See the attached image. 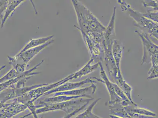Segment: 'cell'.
Instances as JSON below:
<instances>
[{"instance_id": "11", "label": "cell", "mask_w": 158, "mask_h": 118, "mask_svg": "<svg viewBox=\"0 0 158 118\" xmlns=\"http://www.w3.org/2000/svg\"><path fill=\"white\" fill-rule=\"evenodd\" d=\"M123 110L131 117L134 118H156V113L148 109L138 107L133 105L123 108Z\"/></svg>"}, {"instance_id": "15", "label": "cell", "mask_w": 158, "mask_h": 118, "mask_svg": "<svg viewBox=\"0 0 158 118\" xmlns=\"http://www.w3.org/2000/svg\"><path fill=\"white\" fill-rule=\"evenodd\" d=\"M54 37V36H52L48 37H44V38L31 40L29 42L28 44L26 45L25 47L19 53L24 52L30 49L35 48L45 44Z\"/></svg>"}, {"instance_id": "2", "label": "cell", "mask_w": 158, "mask_h": 118, "mask_svg": "<svg viewBox=\"0 0 158 118\" xmlns=\"http://www.w3.org/2000/svg\"><path fill=\"white\" fill-rule=\"evenodd\" d=\"M93 99H85L84 98L72 99L67 101L59 103H47L40 101L39 104H42V107L36 110V114L53 111H62L67 114L74 112L76 109L81 107L86 103H89Z\"/></svg>"}, {"instance_id": "19", "label": "cell", "mask_w": 158, "mask_h": 118, "mask_svg": "<svg viewBox=\"0 0 158 118\" xmlns=\"http://www.w3.org/2000/svg\"><path fill=\"white\" fill-rule=\"evenodd\" d=\"M21 74H19L14 69H12L3 77L0 78V83H4L5 82L12 80V79L17 78L19 77Z\"/></svg>"}, {"instance_id": "14", "label": "cell", "mask_w": 158, "mask_h": 118, "mask_svg": "<svg viewBox=\"0 0 158 118\" xmlns=\"http://www.w3.org/2000/svg\"><path fill=\"white\" fill-rule=\"evenodd\" d=\"M124 47L120 41L116 40L113 41L112 46V52L113 58L115 61L116 67L120 70V61H121Z\"/></svg>"}, {"instance_id": "16", "label": "cell", "mask_w": 158, "mask_h": 118, "mask_svg": "<svg viewBox=\"0 0 158 118\" xmlns=\"http://www.w3.org/2000/svg\"><path fill=\"white\" fill-rule=\"evenodd\" d=\"M81 97L85 98L84 96H81L59 95L47 98L44 99V100L41 101L47 103H59L71 100L72 99Z\"/></svg>"}, {"instance_id": "8", "label": "cell", "mask_w": 158, "mask_h": 118, "mask_svg": "<svg viewBox=\"0 0 158 118\" xmlns=\"http://www.w3.org/2000/svg\"><path fill=\"white\" fill-rule=\"evenodd\" d=\"M96 80L97 81L103 83V81L102 79L97 78V77H90L85 79L83 81L77 82H66L64 83L61 86L56 88L55 89L50 91L47 92L44 95V96L48 95L55 93L57 92H64L69 91L78 89L81 86L85 85L88 84V83H97Z\"/></svg>"}, {"instance_id": "9", "label": "cell", "mask_w": 158, "mask_h": 118, "mask_svg": "<svg viewBox=\"0 0 158 118\" xmlns=\"http://www.w3.org/2000/svg\"><path fill=\"white\" fill-rule=\"evenodd\" d=\"M28 109L26 105L13 100V102L5 103L0 110V118H12Z\"/></svg>"}, {"instance_id": "17", "label": "cell", "mask_w": 158, "mask_h": 118, "mask_svg": "<svg viewBox=\"0 0 158 118\" xmlns=\"http://www.w3.org/2000/svg\"><path fill=\"white\" fill-rule=\"evenodd\" d=\"M100 99V98L98 99L95 100L86 109L85 111L80 114L74 118H91L94 114L93 112V108Z\"/></svg>"}, {"instance_id": "10", "label": "cell", "mask_w": 158, "mask_h": 118, "mask_svg": "<svg viewBox=\"0 0 158 118\" xmlns=\"http://www.w3.org/2000/svg\"><path fill=\"white\" fill-rule=\"evenodd\" d=\"M97 90V86L94 83H91L89 87L77 89V90L69 91L57 92L54 93V96L59 95H67L84 96L87 99H93L90 95L95 94Z\"/></svg>"}, {"instance_id": "18", "label": "cell", "mask_w": 158, "mask_h": 118, "mask_svg": "<svg viewBox=\"0 0 158 118\" xmlns=\"http://www.w3.org/2000/svg\"><path fill=\"white\" fill-rule=\"evenodd\" d=\"M22 1H11V3L9 6L7 7L6 8V13L5 14V16L4 17L2 21V25L4 24V23L5 22L6 20L9 16V15H10L12 11L15 10V8L19 5L21 2Z\"/></svg>"}, {"instance_id": "21", "label": "cell", "mask_w": 158, "mask_h": 118, "mask_svg": "<svg viewBox=\"0 0 158 118\" xmlns=\"http://www.w3.org/2000/svg\"><path fill=\"white\" fill-rule=\"evenodd\" d=\"M143 15L148 19L158 23V11H148L146 13L143 14Z\"/></svg>"}, {"instance_id": "26", "label": "cell", "mask_w": 158, "mask_h": 118, "mask_svg": "<svg viewBox=\"0 0 158 118\" xmlns=\"http://www.w3.org/2000/svg\"><path fill=\"white\" fill-rule=\"evenodd\" d=\"M91 118H102L100 117V116H98L97 115H95L94 114H93Z\"/></svg>"}, {"instance_id": "24", "label": "cell", "mask_w": 158, "mask_h": 118, "mask_svg": "<svg viewBox=\"0 0 158 118\" xmlns=\"http://www.w3.org/2000/svg\"><path fill=\"white\" fill-rule=\"evenodd\" d=\"M112 114L115 116L123 118H134L131 117L130 116H128L127 114L124 111L123 109L119 111L114 112L112 113Z\"/></svg>"}, {"instance_id": "12", "label": "cell", "mask_w": 158, "mask_h": 118, "mask_svg": "<svg viewBox=\"0 0 158 118\" xmlns=\"http://www.w3.org/2000/svg\"><path fill=\"white\" fill-rule=\"evenodd\" d=\"M116 8L114 7L113 12L110 23L106 28L104 33V43L103 46L106 47L112 45L114 37L115 36L114 31L115 19Z\"/></svg>"}, {"instance_id": "6", "label": "cell", "mask_w": 158, "mask_h": 118, "mask_svg": "<svg viewBox=\"0 0 158 118\" xmlns=\"http://www.w3.org/2000/svg\"><path fill=\"white\" fill-rule=\"evenodd\" d=\"M47 84L36 85L31 87H24L22 88H16L14 86L9 88L6 89L0 93V102L3 103H5L8 100L14 99L21 97L30 91L36 88L46 85Z\"/></svg>"}, {"instance_id": "25", "label": "cell", "mask_w": 158, "mask_h": 118, "mask_svg": "<svg viewBox=\"0 0 158 118\" xmlns=\"http://www.w3.org/2000/svg\"><path fill=\"white\" fill-rule=\"evenodd\" d=\"M110 118H123L119 117V116H114V115H110Z\"/></svg>"}, {"instance_id": "1", "label": "cell", "mask_w": 158, "mask_h": 118, "mask_svg": "<svg viewBox=\"0 0 158 118\" xmlns=\"http://www.w3.org/2000/svg\"><path fill=\"white\" fill-rule=\"evenodd\" d=\"M77 13L79 27H76L90 40L102 44L104 42L106 28L85 6L77 1H72Z\"/></svg>"}, {"instance_id": "23", "label": "cell", "mask_w": 158, "mask_h": 118, "mask_svg": "<svg viewBox=\"0 0 158 118\" xmlns=\"http://www.w3.org/2000/svg\"><path fill=\"white\" fill-rule=\"evenodd\" d=\"M89 103H86V104L83 105V106H82L81 107H80V108H78L77 109H76V110L74 111V112H73L72 113L68 114H67V116H64V117L63 118H70L73 116H74L75 115H76V114L78 113V112L81 111L82 110H84V109H85L86 107H87V106H88Z\"/></svg>"}, {"instance_id": "7", "label": "cell", "mask_w": 158, "mask_h": 118, "mask_svg": "<svg viewBox=\"0 0 158 118\" xmlns=\"http://www.w3.org/2000/svg\"><path fill=\"white\" fill-rule=\"evenodd\" d=\"M54 40H50L47 42L45 44H43L41 46L30 49L22 53H19L18 54L13 57H8L9 60V64L17 62L18 61L21 62V64L27 65L29 61L33 58L35 55L42 50L43 49L45 48L49 44H52Z\"/></svg>"}, {"instance_id": "20", "label": "cell", "mask_w": 158, "mask_h": 118, "mask_svg": "<svg viewBox=\"0 0 158 118\" xmlns=\"http://www.w3.org/2000/svg\"><path fill=\"white\" fill-rule=\"evenodd\" d=\"M113 85L114 86L115 92L117 95L122 99L123 101L128 102V103H131L128 99L127 98V96L123 93V90L118 87L115 83H113Z\"/></svg>"}, {"instance_id": "22", "label": "cell", "mask_w": 158, "mask_h": 118, "mask_svg": "<svg viewBox=\"0 0 158 118\" xmlns=\"http://www.w3.org/2000/svg\"><path fill=\"white\" fill-rule=\"evenodd\" d=\"M143 6L145 7H151L155 11H158V2L156 1H143Z\"/></svg>"}, {"instance_id": "3", "label": "cell", "mask_w": 158, "mask_h": 118, "mask_svg": "<svg viewBox=\"0 0 158 118\" xmlns=\"http://www.w3.org/2000/svg\"><path fill=\"white\" fill-rule=\"evenodd\" d=\"M139 36L143 47L141 64L151 63L152 67H158V45L149 38L147 33L143 31H135Z\"/></svg>"}, {"instance_id": "13", "label": "cell", "mask_w": 158, "mask_h": 118, "mask_svg": "<svg viewBox=\"0 0 158 118\" xmlns=\"http://www.w3.org/2000/svg\"><path fill=\"white\" fill-rule=\"evenodd\" d=\"M94 59L91 58L90 60L85 65L84 67L80 69L77 72L70 74L68 76L70 80L73 79L81 78L87 75L90 73H92L94 70H97L99 66V62L96 63L94 64H92L94 62Z\"/></svg>"}, {"instance_id": "5", "label": "cell", "mask_w": 158, "mask_h": 118, "mask_svg": "<svg viewBox=\"0 0 158 118\" xmlns=\"http://www.w3.org/2000/svg\"><path fill=\"white\" fill-rule=\"evenodd\" d=\"M99 67L100 68V76L103 80V83L106 86L110 94V100L109 101L108 103L110 110L121 108L129 105H133L131 103H128L123 100L116 94L113 85V83L110 82L108 78L107 74L103 69L101 61L99 62Z\"/></svg>"}, {"instance_id": "27", "label": "cell", "mask_w": 158, "mask_h": 118, "mask_svg": "<svg viewBox=\"0 0 158 118\" xmlns=\"http://www.w3.org/2000/svg\"><path fill=\"white\" fill-rule=\"evenodd\" d=\"M5 103H3L0 102V110L4 107V106H5Z\"/></svg>"}, {"instance_id": "4", "label": "cell", "mask_w": 158, "mask_h": 118, "mask_svg": "<svg viewBox=\"0 0 158 118\" xmlns=\"http://www.w3.org/2000/svg\"><path fill=\"white\" fill-rule=\"evenodd\" d=\"M127 6L123 11L128 12L129 15L135 21V25L142 30H145V32L158 40V23L145 18L143 14L135 11L129 4Z\"/></svg>"}]
</instances>
